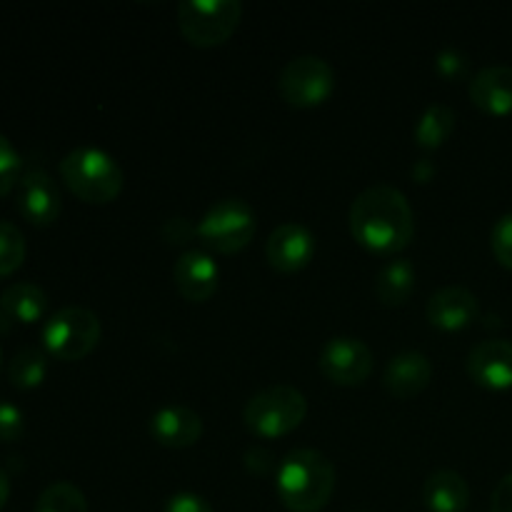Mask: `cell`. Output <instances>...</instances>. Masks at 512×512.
<instances>
[{"label": "cell", "mask_w": 512, "mask_h": 512, "mask_svg": "<svg viewBox=\"0 0 512 512\" xmlns=\"http://www.w3.org/2000/svg\"><path fill=\"white\" fill-rule=\"evenodd\" d=\"M348 223L358 245L385 258H398L415 238L413 205L393 185L365 188L350 205Z\"/></svg>", "instance_id": "1"}, {"label": "cell", "mask_w": 512, "mask_h": 512, "mask_svg": "<svg viewBox=\"0 0 512 512\" xmlns=\"http://www.w3.org/2000/svg\"><path fill=\"white\" fill-rule=\"evenodd\" d=\"M335 483V465L313 448L293 450L275 470L278 500L290 512H320L333 498Z\"/></svg>", "instance_id": "2"}, {"label": "cell", "mask_w": 512, "mask_h": 512, "mask_svg": "<svg viewBox=\"0 0 512 512\" xmlns=\"http://www.w3.org/2000/svg\"><path fill=\"white\" fill-rule=\"evenodd\" d=\"M60 180L83 203L108 205L123 193L125 175L113 155L93 145H80L60 160Z\"/></svg>", "instance_id": "3"}, {"label": "cell", "mask_w": 512, "mask_h": 512, "mask_svg": "<svg viewBox=\"0 0 512 512\" xmlns=\"http://www.w3.org/2000/svg\"><path fill=\"white\" fill-rule=\"evenodd\" d=\"M308 400L293 385H270L245 403L243 423L255 438L278 440L303 425Z\"/></svg>", "instance_id": "4"}, {"label": "cell", "mask_w": 512, "mask_h": 512, "mask_svg": "<svg viewBox=\"0 0 512 512\" xmlns=\"http://www.w3.org/2000/svg\"><path fill=\"white\" fill-rule=\"evenodd\" d=\"M100 320L83 305H68L48 318L43 328V348L50 358L63 363H78L88 358L100 343Z\"/></svg>", "instance_id": "5"}, {"label": "cell", "mask_w": 512, "mask_h": 512, "mask_svg": "<svg viewBox=\"0 0 512 512\" xmlns=\"http://www.w3.org/2000/svg\"><path fill=\"white\" fill-rule=\"evenodd\" d=\"M258 230L253 208L240 198H225L210 205L198 223V240L203 248L218 255H235L248 248Z\"/></svg>", "instance_id": "6"}, {"label": "cell", "mask_w": 512, "mask_h": 512, "mask_svg": "<svg viewBox=\"0 0 512 512\" xmlns=\"http://www.w3.org/2000/svg\"><path fill=\"white\" fill-rule=\"evenodd\" d=\"M240 20V0H185L178 5V30L195 48L223 45L238 30Z\"/></svg>", "instance_id": "7"}, {"label": "cell", "mask_w": 512, "mask_h": 512, "mask_svg": "<svg viewBox=\"0 0 512 512\" xmlns=\"http://www.w3.org/2000/svg\"><path fill=\"white\" fill-rule=\"evenodd\" d=\"M278 93L290 108H318L335 93V70L318 55H298L278 75Z\"/></svg>", "instance_id": "8"}, {"label": "cell", "mask_w": 512, "mask_h": 512, "mask_svg": "<svg viewBox=\"0 0 512 512\" xmlns=\"http://www.w3.org/2000/svg\"><path fill=\"white\" fill-rule=\"evenodd\" d=\"M373 350L360 338L340 335L328 340L320 350L318 368L325 380L340 388H358L373 373Z\"/></svg>", "instance_id": "9"}, {"label": "cell", "mask_w": 512, "mask_h": 512, "mask_svg": "<svg viewBox=\"0 0 512 512\" xmlns=\"http://www.w3.org/2000/svg\"><path fill=\"white\" fill-rule=\"evenodd\" d=\"M15 205L18 213L35 228H50L63 213V198L60 188L45 170L30 168L20 175Z\"/></svg>", "instance_id": "10"}, {"label": "cell", "mask_w": 512, "mask_h": 512, "mask_svg": "<svg viewBox=\"0 0 512 512\" xmlns=\"http://www.w3.org/2000/svg\"><path fill=\"white\" fill-rule=\"evenodd\" d=\"M315 235L303 223H283L270 233L265 243V258L273 270L283 275L300 273L308 268L315 258Z\"/></svg>", "instance_id": "11"}, {"label": "cell", "mask_w": 512, "mask_h": 512, "mask_svg": "<svg viewBox=\"0 0 512 512\" xmlns=\"http://www.w3.org/2000/svg\"><path fill=\"white\" fill-rule=\"evenodd\" d=\"M428 323L443 333H458V330L470 328L480 315V300L473 290L463 285H445L430 295L425 305Z\"/></svg>", "instance_id": "12"}, {"label": "cell", "mask_w": 512, "mask_h": 512, "mask_svg": "<svg viewBox=\"0 0 512 512\" xmlns=\"http://www.w3.org/2000/svg\"><path fill=\"white\" fill-rule=\"evenodd\" d=\"M470 380L485 390L512 388V343L510 340H483L465 360Z\"/></svg>", "instance_id": "13"}, {"label": "cell", "mask_w": 512, "mask_h": 512, "mask_svg": "<svg viewBox=\"0 0 512 512\" xmlns=\"http://www.w3.org/2000/svg\"><path fill=\"white\" fill-rule=\"evenodd\" d=\"M178 293L188 303H208L220 285V268L205 250H185L173 268Z\"/></svg>", "instance_id": "14"}, {"label": "cell", "mask_w": 512, "mask_h": 512, "mask_svg": "<svg viewBox=\"0 0 512 512\" xmlns=\"http://www.w3.org/2000/svg\"><path fill=\"white\" fill-rule=\"evenodd\" d=\"M433 380V363L425 353L408 350L400 353L385 365L383 388L395 400H413L423 393Z\"/></svg>", "instance_id": "15"}, {"label": "cell", "mask_w": 512, "mask_h": 512, "mask_svg": "<svg viewBox=\"0 0 512 512\" xmlns=\"http://www.w3.org/2000/svg\"><path fill=\"white\" fill-rule=\"evenodd\" d=\"M150 438L170 450L193 448L203 438V418L185 405H165L150 418Z\"/></svg>", "instance_id": "16"}, {"label": "cell", "mask_w": 512, "mask_h": 512, "mask_svg": "<svg viewBox=\"0 0 512 512\" xmlns=\"http://www.w3.org/2000/svg\"><path fill=\"white\" fill-rule=\"evenodd\" d=\"M468 95L478 110L493 118L512 113V68L510 65H488L470 78Z\"/></svg>", "instance_id": "17"}, {"label": "cell", "mask_w": 512, "mask_h": 512, "mask_svg": "<svg viewBox=\"0 0 512 512\" xmlns=\"http://www.w3.org/2000/svg\"><path fill=\"white\" fill-rule=\"evenodd\" d=\"M423 503L430 512H465L470 505V488L455 470H435L423 485Z\"/></svg>", "instance_id": "18"}, {"label": "cell", "mask_w": 512, "mask_h": 512, "mask_svg": "<svg viewBox=\"0 0 512 512\" xmlns=\"http://www.w3.org/2000/svg\"><path fill=\"white\" fill-rule=\"evenodd\" d=\"M418 285V270L413 260L393 258L375 275V295L385 308H400L410 300Z\"/></svg>", "instance_id": "19"}, {"label": "cell", "mask_w": 512, "mask_h": 512, "mask_svg": "<svg viewBox=\"0 0 512 512\" xmlns=\"http://www.w3.org/2000/svg\"><path fill=\"white\" fill-rule=\"evenodd\" d=\"M45 310H48V295L35 283H13L0 295V313L10 323L33 325L43 320Z\"/></svg>", "instance_id": "20"}, {"label": "cell", "mask_w": 512, "mask_h": 512, "mask_svg": "<svg viewBox=\"0 0 512 512\" xmlns=\"http://www.w3.org/2000/svg\"><path fill=\"white\" fill-rule=\"evenodd\" d=\"M455 123H458V118H455V110L450 108V105H443V103L428 105V108L423 110V115L418 118V123H415V130H413L415 145L428 150V153L443 148L445 140L453 135Z\"/></svg>", "instance_id": "21"}, {"label": "cell", "mask_w": 512, "mask_h": 512, "mask_svg": "<svg viewBox=\"0 0 512 512\" xmlns=\"http://www.w3.org/2000/svg\"><path fill=\"white\" fill-rule=\"evenodd\" d=\"M48 375V355L40 348H20L8 363V380L18 390H35Z\"/></svg>", "instance_id": "22"}, {"label": "cell", "mask_w": 512, "mask_h": 512, "mask_svg": "<svg viewBox=\"0 0 512 512\" xmlns=\"http://www.w3.org/2000/svg\"><path fill=\"white\" fill-rule=\"evenodd\" d=\"M35 512H88V500L78 485L60 480L40 493Z\"/></svg>", "instance_id": "23"}, {"label": "cell", "mask_w": 512, "mask_h": 512, "mask_svg": "<svg viewBox=\"0 0 512 512\" xmlns=\"http://www.w3.org/2000/svg\"><path fill=\"white\" fill-rule=\"evenodd\" d=\"M28 243L18 225L0 220V278H8L15 270L23 268Z\"/></svg>", "instance_id": "24"}, {"label": "cell", "mask_w": 512, "mask_h": 512, "mask_svg": "<svg viewBox=\"0 0 512 512\" xmlns=\"http://www.w3.org/2000/svg\"><path fill=\"white\" fill-rule=\"evenodd\" d=\"M20 155L8 138L0 133V198L18 188L20 183Z\"/></svg>", "instance_id": "25"}, {"label": "cell", "mask_w": 512, "mask_h": 512, "mask_svg": "<svg viewBox=\"0 0 512 512\" xmlns=\"http://www.w3.org/2000/svg\"><path fill=\"white\" fill-rule=\"evenodd\" d=\"M490 248L503 268L512 270V213H505L490 233Z\"/></svg>", "instance_id": "26"}, {"label": "cell", "mask_w": 512, "mask_h": 512, "mask_svg": "<svg viewBox=\"0 0 512 512\" xmlns=\"http://www.w3.org/2000/svg\"><path fill=\"white\" fill-rule=\"evenodd\" d=\"M25 435V415L18 405L0 400V443H18Z\"/></svg>", "instance_id": "27"}, {"label": "cell", "mask_w": 512, "mask_h": 512, "mask_svg": "<svg viewBox=\"0 0 512 512\" xmlns=\"http://www.w3.org/2000/svg\"><path fill=\"white\" fill-rule=\"evenodd\" d=\"M435 70H438L445 80H460L468 75L470 60L463 50L443 48L438 55H435Z\"/></svg>", "instance_id": "28"}, {"label": "cell", "mask_w": 512, "mask_h": 512, "mask_svg": "<svg viewBox=\"0 0 512 512\" xmlns=\"http://www.w3.org/2000/svg\"><path fill=\"white\" fill-rule=\"evenodd\" d=\"M160 235L168 245H188L190 240L198 238V225L190 223L188 218H170L160 228Z\"/></svg>", "instance_id": "29"}, {"label": "cell", "mask_w": 512, "mask_h": 512, "mask_svg": "<svg viewBox=\"0 0 512 512\" xmlns=\"http://www.w3.org/2000/svg\"><path fill=\"white\" fill-rule=\"evenodd\" d=\"M163 512H215L213 505L205 498L195 493H175L173 498L165 503Z\"/></svg>", "instance_id": "30"}, {"label": "cell", "mask_w": 512, "mask_h": 512, "mask_svg": "<svg viewBox=\"0 0 512 512\" xmlns=\"http://www.w3.org/2000/svg\"><path fill=\"white\" fill-rule=\"evenodd\" d=\"M490 512H512V473L495 485L493 498H490Z\"/></svg>", "instance_id": "31"}, {"label": "cell", "mask_w": 512, "mask_h": 512, "mask_svg": "<svg viewBox=\"0 0 512 512\" xmlns=\"http://www.w3.org/2000/svg\"><path fill=\"white\" fill-rule=\"evenodd\" d=\"M8 498H10V478H8V473L0 468V510L5 508Z\"/></svg>", "instance_id": "32"}, {"label": "cell", "mask_w": 512, "mask_h": 512, "mask_svg": "<svg viewBox=\"0 0 512 512\" xmlns=\"http://www.w3.org/2000/svg\"><path fill=\"white\" fill-rule=\"evenodd\" d=\"M0 368H3V348H0Z\"/></svg>", "instance_id": "33"}]
</instances>
